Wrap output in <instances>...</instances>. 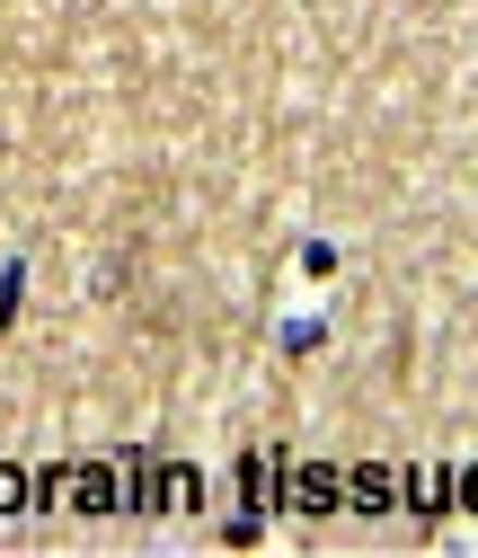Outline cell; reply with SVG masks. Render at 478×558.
<instances>
[{
  "instance_id": "3957f363",
  "label": "cell",
  "mask_w": 478,
  "mask_h": 558,
  "mask_svg": "<svg viewBox=\"0 0 478 558\" xmlns=\"http://www.w3.org/2000/svg\"><path fill=\"white\" fill-rule=\"evenodd\" d=\"M275 506L319 523V514H346V470L328 461H302V452H275Z\"/></svg>"
},
{
  "instance_id": "9c48e42d",
  "label": "cell",
  "mask_w": 478,
  "mask_h": 558,
  "mask_svg": "<svg viewBox=\"0 0 478 558\" xmlns=\"http://www.w3.org/2000/svg\"><path fill=\"white\" fill-rule=\"evenodd\" d=\"M452 497H461V514H478V461H469V470L452 478Z\"/></svg>"
},
{
  "instance_id": "5b68a950",
  "label": "cell",
  "mask_w": 478,
  "mask_h": 558,
  "mask_svg": "<svg viewBox=\"0 0 478 558\" xmlns=\"http://www.w3.org/2000/svg\"><path fill=\"white\" fill-rule=\"evenodd\" d=\"M399 506H407V514H417V523L434 532V523L452 514V470H443V461H417V470H399Z\"/></svg>"
},
{
  "instance_id": "6da1fadb",
  "label": "cell",
  "mask_w": 478,
  "mask_h": 558,
  "mask_svg": "<svg viewBox=\"0 0 478 558\" xmlns=\"http://www.w3.org/2000/svg\"><path fill=\"white\" fill-rule=\"evenodd\" d=\"M204 506V470L195 461H169L151 444L124 452V514H195Z\"/></svg>"
},
{
  "instance_id": "ba28073f",
  "label": "cell",
  "mask_w": 478,
  "mask_h": 558,
  "mask_svg": "<svg viewBox=\"0 0 478 558\" xmlns=\"http://www.w3.org/2000/svg\"><path fill=\"white\" fill-rule=\"evenodd\" d=\"M19 293H27V257L0 266V337H10V319H19Z\"/></svg>"
},
{
  "instance_id": "7a4b0ae2",
  "label": "cell",
  "mask_w": 478,
  "mask_h": 558,
  "mask_svg": "<svg viewBox=\"0 0 478 558\" xmlns=\"http://www.w3.org/2000/svg\"><path fill=\"white\" fill-rule=\"evenodd\" d=\"M36 506H62V514H124V461H45V470H36Z\"/></svg>"
},
{
  "instance_id": "52a82bcc",
  "label": "cell",
  "mask_w": 478,
  "mask_h": 558,
  "mask_svg": "<svg viewBox=\"0 0 478 558\" xmlns=\"http://www.w3.org/2000/svg\"><path fill=\"white\" fill-rule=\"evenodd\" d=\"M27 506H36V470L0 452V523H10V514H27Z\"/></svg>"
},
{
  "instance_id": "8992f818",
  "label": "cell",
  "mask_w": 478,
  "mask_h": 558,
  "mask_svg": "<svg viewBox=\"0 0 478 558\" xmlns=\"http://www.w3.org/2000/svg\"><path fill=\"white\" fill-rule=\"evenodd\" d=\"M399 506V470L390 461H355L346 470V514H390Z\"/></svg>"
},
{
  "instance_id": "277c9868",
  "label": "cell",
  "mask_w": 478,
  "mask_h": 558,
  "mask_svg": "<svg viewBox=\"0 0 478 558\" xmlns=\"http://www.w3.org/2000/svg\"><path fill=\"white\" fill-rule=\"evenodd\" d=\"M266 506H275V444H266V452H240V470H231V514H222V541H231V549H257V532H266Z\"/></svg>"
}]
</instances>
